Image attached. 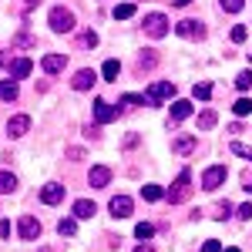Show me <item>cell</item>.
<instances>
[{
    "instance_id": "cell-1",
    "label": "cell",
    "mask_w": 252,
    "mask_h": 252,
    "mask_svg": "<svg viewBox=\"0 0 252 252\" xmlns=\"http://www.w3.org/2000/svg\"><path fill=\"white\" fill-rule=\"evenodd\" d=\"M47 20H51V31H54V34H71V31H74V14L64 10V7H54Z\"/></svg>"
},
{
    "instance_id": "cell-2",
    "label": "cell",
    "mask_w": 252,
    "mask_h": 252,
    "mask_svg": "<svg viewBox=\"0 0 252 252\" xmlns=\"http://www.w3.org/2000/svg\"><path fill=\"white\" fill-rule=\"evenodd\" d=\"M189 182H192V172H189V168H182V175L175 178V185L168 189V202H185V198L192 195Z\"/></svg>"
},
{
    "instance_id": "cell-3",
    "label": "cell",
    "mask_w": 252,
    "mask_h": 252,
    "mask_svg": "<svg viewBox=\"0 0 252 252\" xmlns=\"http://www.w3.org/2000/svg\"><path fill=\"white\" fill-rule=\"evenodd\" d=\"M165 97H175V81H155L148 88V94H145V104H158Z\"/></svg>"
},
{
    "instance_id": "cell-4",
    "label": "cell",
    "mask_w": 252,
    "mask_h": 252,
    "mask_svg": "<svg viewBox=\"0 0 252 252\" xmlns=\"http://www.w3.org/2000/svg\"><path fill=\"white\" fill-rule=\"evenodd\" d=\"M145 34H148V37H165V34H168V17H165V14H148V17H145Z\"/></svg>"
},
{
    "instance_id": "cell-5",
    "label": "cell",
    "mask_w": 252,
    "mask_h": 252,
    "mask_svg": "<svg viewBox=\"0 0 252 252\" xmlns=\"http://www.w3.org/2000/svg\"><path fill=\"white\" fill-rule=\"evenodd\" d=\"M17 232H20V239L34 242V239L40 235V222L34 219V215H20V222H17Z\"/></svg>"
},
{
    "instance_id": "cell-6",
    "label": "cell",
    "mask_w": 252,
    "mask_h": 252,
    "mask_svg": "<svg viewBox=\"0 0 252 252\" xmlns=\"http://www.w3.org/2000/svg\"><path fill=\"white\" fill-rule=\"evenodd\" d=\"M225 165H212V168H205V175H202V185L205 189H219L222 182H225Z\"/></svg>"
},
{
    "instance_id": "cell-7",
    "label": "cell",
    "mask_w": 252,
    "mask_h": 252,
    "mask_svg": "<svg viewBox=\"0 0 252 252\" xmlns=\"http://www.w3.org/2000/svg\"><path fill=\"white\" fill-rule=\"evenodd\" d=\"M40 202H44V205H58V202H64V185H58V182L44 185V189H40Z\"/></svg>"
},
{
    "instance_id": "cell-8",
    "label": "cell",
    "mask_w": 252,
    "mask_h": 252,
    "mask_svg": "<svg viewBox=\"0 0 252 252\" xmlns=\"http://www.w3.org/2000/svg\"><path fill=\"white\" fill-rule=\"evenodd\" d=\"M94 118H97V125L118 121V108H111L108 101H101V97H97V101H94Z\"/></svg>"
},
{
    "instance_id": "cell-9",
    "label": "cell",
    "mask_w": 252,
    "mask_h": 252,
    "mask_svg": "<svg viewBox=\"0 0 252 252\" xmlns=\"http://www.w3.org/2000/svg\"><path fill=\"white\" fill-rule=\"evenodd\" d=\"M64 64H67V54H44V61H40V67H44L47 74H61Z\"/></svg>"
},
{
    "instance_id": "cell-10",
    "label": "cell",
    "mask_w": 252,
    "mask_h": 252,
    "mask_svg": "<svg viewBox=\"0 0 252 252\" xmlns=\"http://www.w3.org/2000/svg\"><path fill=\"white\" fill-rule=\"evenodd\" d=\"M88 182H91V189H104V185L111 182V168H108V165H94L91 175H88Z\"/></svg>"
},
{
    "instance_id": "cell-11",
    "label": "cell",
    "mask_w": 252,
    "mask_h": 252,
    "mask_svg": "<svg viewBox=\"0 0 252 252\" xmlns=\"http://www.w3.org/2000/svg\"><path fill=\"white\" fill-rule=\"evenodd\" d=\"M108 209H111L115 219H128V215H131V198H128V195H115Z\"/></svg>"
},
{
    "instance_id": "cell-12",
    "label": "cell",
    "mask_w": 252,
    "mask_h": 252,
    "mask_svg": "<svg viewBox=\"0 0 252 252\" xmlns=\"http://www.w3.org/2000/svg\"><path fill=\"white\" fill-rule=\"evenodd\" d=\"M27 128H31V118H27V115H14L10 121H7V135H10V138L27 135Z\"/></svg>"
},
{
    "instance_id": "cell-13",
    "label": "cell",
    "mask_w": 252,
    "mask_h": 252,
    "mask_svg": "<svg viewBox=\"0 0 252 252\" xmlns=\"http://www.w3.org/2000/svg\"><path fill=\"white\" fill-rule=\"evenodd\" d=\"M195 145H198V138H195V135H178L172 141V152H175V155H189V152H195Z\"/></svg>"
},
{
    "instance_id": "cell-14",
    "label": "cell",
    "mask_w": 252,
    "mask_h": 252,
    "mask_svg": "<svg viewBox=\"0 0 252 252\" xmlns=\"http://www.w3.org/2000/svg\"><path fill=\"white\" fill-rule=\"evenodd\" d=\"M94 81H97V74L84 67V71H78V74H74V81H71V84H74V91H88V88H91Z\"/></svg>"
},
{
    "instance_id": "cell-15",
    "label": "cell",
    "mask_w": 252,
    "mask_h": 252,
    "mask_svg": "<svg viewBox=\"0 0 252 252\" xmlns=\"http://www.w3.org/2000/svg\"><path fill=\"white\" fill-rule=\"evenodd\" d=\"M175 31H178V34H182V37H202V34H205V31H202V24H198V20H182V24H178V27H175Z\"/></svg>"
},
{
    "instance_id": "cell-16",
    "label": "cell",
    "mask_w": 252,
    "mask_h": 252,
    "mask_svg": "<svg viewBox=\"0 0 252 252\" xmlns=\"http://www.w3.org/2000/svg\"><path fill=\"white\" fill-rule=\"evenodd\" d=\"M94 212H97V205L91 198H78V202H74V219H91Z\"/></svg>"
},
{
    "instance_id": "cell-17",
    "label": "cell",
    "mask_w": 252,
    "mask_h": 252,
    "mask_svg": "<svg viewBox=\"0 0 252 252\" xmlns=\"http://www.w3.org/2000/svg\"><path fill=\"white\" fill-rule=\"evenodd\" d=\"M31 67H34V61H31V58H17V61H14V71H10L14 81H24L27 74H31Z\"/></svg>"
},
{
    "instance_id": "cell-18",
    "label": "cell",
    "mask_w": 252,
    "mask_h": 252,
    "mask_svg": "<svg viewBox=\"0 0 252 252\" xmlns=\"http://www.w3.org/2000/svg\"><path fill=\"white\" fill-rule=\"evenodd\" d=\"M215 121H219V115H215L212 108H205V111L198 115V131H209V128H215Z\"/></svg>"
},
{
    "instance_id": "cell-19",
    "label": "cell",
    "mask_w": 252,
    "mask_h": 252,
    "mask_svg": "<svg viewBox=\"0 0 252 252\" xmlns=\"http://www.w3.org/2000/svg\"><path fill=\"white\" fill-rule=\"evenodd\" d=\"M0 101H17V81H0Z\"/></svg>"
},
{
    "instance_id": "cell-20",
    "label": "cell",
    "mask_w": 252,
    "mask_h": 252,
    "mask_svg": "<svg viewBox=\"0 0 252 252\" xmlns=\"http://www.w3.org/2000/svg\"><path fill=\"white\" fill-rule=\"evenodd\" d=\"M10 192H17V178L10 172H0V195H10Z\"/></svg>"
},
{
    "instance_id": "cell-21",
    "label": "cell",
    "mask_w": 252,
    "mask_h": 252,
    "mask_svg": "<svg viewBox=\"0 0 252 252\" xmlns=\"http://www.w3.org/2000/svg\"><path fill=\"white\" fill-rule=\"evenodd\" d=\"M189 115H192V104H189V101H175L172 104V118L175 121H185Z\"/></svg>"
},
{
    "instance_id": "cell-22",
    "label": "cell",
    "mask_w": 252,
    "mask_h": 252,
    "mask_svg": "<svg viewBox=\"0 0 252 252\" xmlns=\"http://www.w3.org/2000/svg\"><path fill=\"white\" fill-rule=\"evenodd\" d=\"M118 71H121V64H118L115 58H111V61H104V67H101L104 81H115V78H118Z\"/></svg>"
},
{
    "instance_id": "cell-23",
    "label": "cell",
    "mask_w": 252,
    "mask_h": 252,
    "mask_svg": "<svg viewBox=\"0 0 252 252\" xmlns=\"http://www.w3.org/2000/svg\"><path fill=\"white\" fill-rule=\"evenodd\" d=\"M161 185H145V189H141V198H145V202H158V198H161Z\"/></svg>"
},
{
    "instance_id": "cell-24",
    "label": "cell",
    "mask_w": 252,
    "mask_h": 252,
    "mask_svg": "<svg viewBox=\"0 0 252 252\" xmlns=\"http://www.w3.org/2000/svg\"><path fill=\"white\" fill-rule=\"evenodd\" d=\"M58 232L61 235H74V232H78V219H61V222H58Z\"/></svg>"
},
{
    "instance_id": "cell-25",
    "label": "cell",
    "mask_w": 252,
    "mask_h": 252,
    "mask_svg": "<svg viewBox=\"0 0 252 252\" xmlns=\"http://www.w3.org/2000/svg\"><path fill=\"white\" fill-rule=\"evenodd\" d=\"M135 17V3H118L115 7V20H128Z\"/></svg>"
},
{
    "instance_id": "cell-26",
    "label": "cell",
    "mask_w": 252,
    "mask_h": 252,
    "mask_svg": "<svg viewBox=\"0 0 252 252\" xmlns=\"http://www.w3.org/2000/svg\"><path fill=\"white\" fill-rule=\"evenodd\" d=\"M135 235L141 239V242H148V239L155 235V225H148V222H138V225H135Z\"/></svg>"
},
{
    "instance_id": "cell-27",
    "label": "cell",
    "mask_w": 252,
    "mask_h": 252,
    "mask_svg": "<svg viewBox=\"0 0 252 252\" xmlns=\"http://www.w3.org/2000/svg\"><path fill=\"white\" fill-rule=\"evenodd\" d=\"M232 111H235L239 118L252 115V101H249V97H239V101H235V108H232Z\"/></svg>"
},
{
    "instance_id": "cell-28",
    "label": "cell",
    "mask_w": 252,
    "mask_h": 252,
    "mask_svg": "<svg viewBox=\"0 0 252 252\" xmlns=\"http://www.w3.org/2000/svg\"><path fill=\"white\" fill-rule=\"evenodd\" d=\"M246 37H249V27H246V24H235L232 27V44H246Z\"/></svg>"
},
{
    "instance_id": "cell-29",
    "label": "cell",
    "mask_w": 252,
    "mask_h": 252,
    "mask_svg": "<svg viewBox=\"0 0 252 252\" xmlns=\"http://www.w3.org/2000/svg\"><path fill=\"white\" fill-rule=\"evenodd\" d=\"M192 94L198 97V101H209V97H212V84H195Z\"/></svg>"
},
{
    "instance_id": "cell-30",
    "label": "cell",
    "mask_w": 252,
    "mask_h": 252,
    "mask_svg": "<svg viewBox=\"0 0 252 252\" xmlns=\"http://www.w3.org/2000/svg\"><path fill=\"white\" fill-rule=\"evenodd\" d=\"M14 47H34V37H31V34H17V37L10 40V51H14Z\"/></svg>"
},
{
    "instance_id": "cell-31",
    "label": "cell",
    "mask_w": 252,
    "mask_h": 252,
    "mask_svg": "<svg viewBox=\"0 0 252 252\" xmlns=\"http://www.w3.org/2000/svg\"><path fill=\"white\" fill-rule=\"evenodd\" d=\"M235 88H239V91H249L252 88V71H242V74L235 78Z\"/></svg>"
},
{
    "instance_id": "cell-32",
    "label": "cell",
    "mask_w": 252,
    "mask_h": 252,
    "mask_svg": "<svg viewBox=\"0 0 252 252\" xmlns=\"http://www.w3.org/2000/svg\"><path fill=\"white\" fill-rule=\"evenodd\" d=\"M78 44H81V47H94V44H97V34H94V31H84V34L78 37Z\"/></svg>"
},
{
    "instance_id": "cell-33",
    "label": "cell",
    "mask_w": 252,
    "mask_h": 252,
    "mask_svg": "<svg viewBox=\"0 0 252 252\" xmlns=\"http://www.w3.org/2000/svg\"><path fill=\"white\" fill-rule=\"evenodd\" d=\"M222 10H229V14H239V10H242V0H222Z\"/></svg>"
},
{
    "instance_id": "cell-34",
    "label": "cell",
    "mask_w": 252,
    "mask_h": 252,
    "mask_svg": "<svg viewBox=\"0 0 252 252\" xmlns=\"http://www.w3.org/2000/svg\"><path fill=\"white\" fill-rule=\"evenodd\" d=\"M121 104H141V108H145V94H125Z\"/></svg>"
},
{
    "instance_id": "cell-35",
    "label": "cell",
    "mask_w": 252,
    "mask_h": 252,
    "mask_svg": "<svg viewBox=\"0 0 252 252\" xmlns=\"http://www.w3.org/2000/svg\"><path fill=\"white\" fill-rule=\"evenodd\" d=\"M229 212H232V205H229V202H222V205H215V219H225Z\"/></svg>"
},
{
    "instance_id": "cell-36",
    "label": "cell",
    "mask_w": 252,
    "mask_h": 252,
    "mask_svg": "<svg viewBox=\"0 0 252 252\" xmlns=\"http://www.w3.org/2000/svg\"><path fill=\"white\" fill-rule=\"evenodd\" d=\"M202 252H222V246H219V239H209V242L202 246Z\"/></svg>"
},
{
    "instance_id": "cell-37",
    "label": "cell",
    "mask_w": 252,
    "mask_h": 252,
    "mask_svg": "<svg viewBox=\"0 0 252 252\" xmlns=\"http://www.w3.org/2000/svg\"><path fill=\"white\" fill-rule=\"evenodd\" d=\"M152 64H155V51H145L141 54V67H152Z\"/></svg>"
},
{
    "instance_id": "cell-38",
    "label": "cell",
    "mask_w": 252,
    "mask_h": 252,
    "mask_svg": "<svg viewBox=\"0 0 252 252\" xmlns=\"http://www.w3.org/2000/svg\"><path fill=\"white\" fill-rule=\"evenodd\" d=\"M239 219H252V205L246 202V205H239Z\"/></svg>"
},
{
    "instance_id": "cell-39",
    "label": "cell",
    "mask_w": 252,
    "mask_h": 252,
    "mask_svg": "<svg viewBox=\"0 0 252 252\" xmlns=\"http://www.w3.org/2000/svg\"><path fill=\"white\" fill-rule=\"evenodd\" d=\"M67 158H74V161H81V158H84V152H81V148H67Z\"/></svg>"
},
{
    "instance_id": "cell-40",
    "label": "cell",
    "mask_w": 252,
    "mask_h": 252,
    "mask_svg": "<svg viewBox=\"0 0 252 252\" xmlns=\"http://www.w3.org/2000/svg\"><path fill=\"white\" fill-rule=\"evenodd\" d=\"M10 58H14V54H10V51H3V54H0V67H10Z\"/></svg>"
},
{
    "instance_id": "cell-41",
    "label": "cell",
    "mask_w": 252,
    "mask_h": 252,
    "mask_svg": "<svg viewBox=\"0 0 252 252\" xmlns=\"http://www.w3.org/2000/svg\"><path fill=\"white\" fill-rule=\"evenodd\" d=\"M138 141H141V138H138V135H128V138H125V148H135Z\"/></svg>"
},
{
    "instance_id": "cell-42",
    "label": "cell",
    "mask_w": 252,
    "mask_h": 252,
    "mask_svg": "<svg viewBox=\"0 0 252 252\" xmlns=\"http://www.w3.org/2000/svg\"><path fill=\"white\" fill-rule=\"evenodd\" d=\"M242 185H246V192H252V172L242 175Z\"/></svg>"
},
{
    "instance_id": "cell-43",
    "label": "cell",
    "mask_w": 252,
    "mask_h": 252,
    "mask_svg": "<svg viewBox=\"0 0 252 252\" xmlns=\"http://www.w3.org/2000/svg\"><path fill=\"white\" fill-rule=\"evenodd\" d=\"M135 252H155V249H152V246H138Z\"/></svg>"
},
{
    "instance_id": "cell-44",
    "label": "cell",
    "mask_w": 252,
    "mask_h": 252,
    "mask_svg": "<svg viewBox=\"0 0 252 252\" xmlns=\"http://www.w3.org/2000/svg\"><path fill=\"white\" fill-rule=\"evenodd\" d=\"M175 3H178V7H185V3H192V0H175Z\"/></svg>"
},
{
    "instance_id": "cell-45",
    "label": "cell",
    "mask_w": 252,
    "mask_h": 252,
    "mask_svg": "<svg viewBox=\"0 0 252 252\" xmlns=\"http://www.w3.org/2000/svg\"><path fill=\"white\" fill-rule=\"evenodd\" d=\"M225 252H239V249H235V246H232V249H225Z\"/></svg>"
}]
</instances>
